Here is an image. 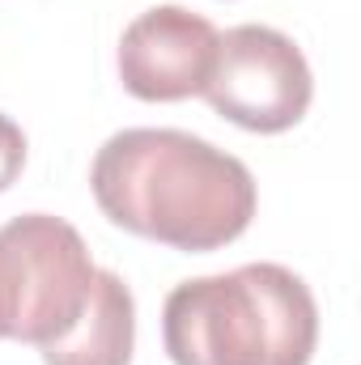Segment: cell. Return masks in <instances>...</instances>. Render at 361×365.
<instances>
[{
	"label": "cell",
	"instance_id": "6da1fadb",
	"mask_svg": "<svg viewBox=\"0 0 361 365\" xmlns=\"http://www.w3.org/2000/svg\"><path fill=\"white\" fill-rule=\"evenodd\" d=\"M90 187L111 225L187 255L243 238L260 204L234 153L179 128L115 132L93 158Z\"/></svg>",
	"mask_w": 361,
	"mask_h": 365
},
{
	"label": "cell",
	"instance_id": "7a4b0ae2",
	"mask_svg": "<svg viewBox=\"0 0 361 365\" xmlns=\"http://www.w3.org/2000/svg\"><path fill=\"white\" fill-rule=\"evenodd\" d=\"M162 344L175 365H310L319 306L285 264H243L171 289Z\"/></svg>",
	"mask_w": 361,
	"mask_h": 365
},
{
	"label": "cell",
	"instance_id": "3957f363",
	"mask_svg": "<svg viewBox=\"0 0 361 365\" xmlns=\"http://www.w3.org/2000/svg\"><path fill=\"white\" fill-rule=\"evenodd\" d=\"M208 106L260 136L302 123L315 98V77L302 47L272 26H234L217 38V60L204 86Z\"/></svg>",
	"mask_w": 361,
	"mask_h": 365
},
{
	"label": "cell",
	"instance_id": "277c9868",
	"mask_svg": "<svg viewBox=\"0 0 361 365\" xmlns=\"http://www.w3.org/2000/svg\"><path fill=\"white\" fill-rule=\"evenodd\" d=\"M217 38L213 21L183 4L145 9L119 38V81L141 102H183L204 93Z\"/></svg>",
	"mask_w": 361,
	"mask_h": 365
},
{
	"label": "cell",
	"instance_id": "5b68a950",
	"mask_svg": "<svg viewBox=\"0 0 361 365\" xmlns=\"http://www.w3.org/2000/svg\"><path fill=\"white\" fill-rule=\"evenodd\" d=\"M9 230L21 242L26 268H30V314L21 327V344L43 349L81 319L98 268L81 234L60 217L26 212V217H13Z\"/></svg>",
	"mask_w": 361,
	"mask_h": 365
},
{
	"label": "cell",
	"instance_id": "8992f818",
	"mask_svg": "<svg viewBox=\"0 0 361 365\" xmlns=\"http://www.w3.org/2000/svg\"><path fill=\"white\" fill-rule=\"evenodd\" d=\"M136 349V302L115 272H93L81 319L51 344L43 365H128Z\"/></svg>",
	"mask_w": 361,
	"mask_h": 365
},
{
	"label": "cell",
	"instance_id": "52a82bcc",
	"mask_svg": "<svg viewBox=\"0 0 361 365\" xmlns=\"http://www.w3.org/2000/svg\"><path fill=\"white\" fill-rule=\"evenodd\" d=\"M30 314V268L13 230H0V340H21Z\"/></svg>",
	"mask_w": 361,
	"mask_h": 365
},
{
	"label": "cell",
	"instance_id": "ba28073f",
	"mask_svg": "<svg viewBox=\"0 0 361 365\" xmlns=\"http://www.w3.org/2000/svg\"><path fill=\"white\" fill-rule=\"evenodd\" d=\"M21 166H26V132L9 115H0V191L17 182Z\"/></svg>",
	"mask_w": 361,
	"mask_h": 365
}]
</instances>
